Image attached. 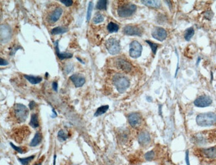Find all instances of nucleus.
<instances>
[{"instance_id":"obj_38","label":"nucleus","mask_w":216,"mask_h":165,"mask_svg":"<svg viewBox=\"0 0 216 165\" xmlns=\"http://www.w3.org/2000/svg\"><path fill=\"white\" fill-rule=\"evenodd\" d=\"M35 105H36V103H35V102L33 101H31V102H29V107L30 110H33V108L35 107Z\"/></svg>"},{"instance_id":"obj_24","label":"nucleus","mask_w":216,"mask_h":165,"mask_svg":"<svg viewBox=\"0 0 216 165\" xmlns=\"http://www.w3.org/2000/svg\"><path fill=\"white\" fill-rule=\"evenodd\" d=\"M194 35V29L193 27H190L186 30L184 33V39L186 41H189L192 38V37Z\"/></svg>"},{"instance_id":"obj_43","label":"nucleus","mask_w":216,"mask_h":165,"mask_svg":"<svg viewBox=\"0 0 216 165\" xmlns=\"http://www.w3.org/2000/svg\"><path fill=\"white\" fill-rule=\"evenodd\" d=\"M200 60H201V58H200V57H199V58H198V60H197V63H196L197 65H198V63H200Z\"/></svg>"},{"instance_id":"obj_2","label":"nucleus","mask_w":216,"mask_h":165,"mask_svg":"<svg viewBox=\"0 0 216 165\" xmlns=\"http://www.w3.org/2000/svg\"><path fill=\"white\" fill-rule=\"evenodd\" d=\"M13 112L15 119L19 123H24L28 117V108L22 104H15L14 106Z\"/></svg>"},{"instance_id":"obj_33","label":"nucleus","mask_w":216,"mask_h":165,"mask_svg":"<svg viewBox=\"0 0 216 165\" xmlns=\"http://www.w3.org/2000/svg\"><path fill=\"white\" fill-rule=\"evenodd\" d=\"M10 145L11 146V147L13 148L15 151H16L17 152H19V153L22 154V153H24V152H26V151H25V150H24V148L17 147V146L14 145L12 142H10Z\"/></svg>"},{"instance_id":"obj_31","label":"nucleus","mask_w":216,"mask_h":165,"mask_svg":"<svg viewBox=\"0 0 216 165\" xmlns=\"http://www.w3.org/2000/svg\"><path fill=\"white\" fill-rule=\"evenodd\" d=\"M146 42L150 45V48H151V49H152V51L153 52V53L155 55L156 53L157 49H158V44H157V43H153L150 41H148V40H146Z\"/></svg>"},{"instance_id":"obj_19","label":"nucleus","mask_w":216,"mask_h":165,"mask_svg":"<svg viewBox=\"0 0 216 165\" xmlns=\"http://www.w3.org/2000/svg\"><path fill=\"white\" fill-rule=\"evenodd\" d=\"M24 77L30 83L33 84V85L38 84L40 82H41L42 81V78L40 77H35L33 75H25Z\"/></svg>"},{"instance_id":"obj_40","label":"nucleus","mask_w":216,"mask_h":165,"mask_svg":"<svg viewBox=\"0 0 216 165\" xmlns=\"http://www.w3.org/2000/svg\"><path fill=\"white\" fill-rule=\"evenodd\" d=\"M0 61H1V62H0V63H1L2 66H3V65H8V62L7 61H6L5 60H4V59L1 58V60H0Z\"/></svg>"},{"instance_id":"obj_4","label":"nucleus","mask_w":216,"mask_h":165,"mask_svg":"<svg viewBox=\"0 0 216 165\" xmlns=\"http://www.w3.org/2000/svg\"><path fill=\"white\" fill-rule=\"evenodd\" d=\"M136 5L131 3H125L118 6V15L121 17H130L136 10Z\"/></svg>"},{"instance_id":"obj_29","label":"nucleus","mask_w":216,"mask_h":165,"mask_svg":"<svg viewBox=\"0 0 216 165\" xmlns=\"http://www.w3.org/2000/svg\"><path fill=\"white\" fill-rule=\"evenodd\" d=\"M106 5H107V1L106 0H100L98 1L97 4V9H100V10H103V9H106Z\"/></svg>"},{"instance_id":"obj_20","label":"nucleus","mask_w":216,"mask_h":165,"mask_svg":"<svg viewBox=\"0 0 216 165\" xmlns=\"http://www.w3.org/2000/svg\"><path fill=\"white\" fill-rule=\"evenodd\" d=\"M41 135L40 134V133L37 132L33 139H32V142H30L31 147H36V146L39 145V143L41 141Z\"/></svg>"},{"instance_id":"obj_23","label":"nucleus","mask_w":216,"mask_h":165,"mask_svg":"<svg viewBox=\"0 0 216 165\" xmlns=\"http://www.w3.org/2000/svg\"><path fill=\"white\" fill-rule=\"evenodd\" d=\"M68 29L66 27H57L53 28V29L51 30V33L53 35H59V34H63L67 32Z\"/></svg>"},{"instance_id":"obj_6","label":"nucleus","mask_w":216,"mask_h":165,"mask_svg":"<svg viewBox=\"0 0 216 165\" xmlns=\"http://www.w3.org/2000/svg\"><path fill=\"white\" fill-rule=\"evenodd\" d=\"M142 51V46L137 41H132L130 44L129 54L132 58L136 59L140 57Z\"/></svg>"},{"instance_id":"obj_28","label":"nucleus","mask_w":216,"mask_h":165,"mask_svg":"<svg viewBox=\"0 0 216 165\" xmlns=\"http://www.w3.org/2000/svg\"><path fill=\"white\" fill-rule=\"evenodd\" d=\"M57 137H58V139L60 141L62 142V141H66V140L68 139V135L64 132L63 130H60L58 132Z\"/></svg>"},{"instance_id":"obj_1","label":"nucleus","mask_w":216,"mask_h":165,"mask_svg":"<svg viewBox=\"0 0 216 165\" xmlns=\"http://www.w3.org/2000/svg\"><path fill=\"white\" fill-rule=\"evenodd\" d=\"M196 120L197 125L200 127H211L216 124V114L212 112L200 113Z\"/></svg>"},{"instance_id":"obj_5","label":"nucleus","mask_w":216,"mask_h":165,"mask_svg":"<svg viewBox=\"0 0 216 165\" xmlns=\"http://www.w3.org/2000/svg\"><path fill=\"white\" fill-rule=\"evenodd\" d=\"M106 48L111 55H116L120 51V45L118 40L115 38H110L105 43Z\"/></svg>"},{"instance_id":"obj_3","label":"nucleus","mask_w":216,"mask_h":165,"mask_svg":"<svg viewBox=\"0 0 216 165\" xmlns=\"http://www.w3.org/2000/svg\"><path fill=\"white\" fill-rule=\"evenodd\" d=\"M113 83L117 91L119 93H124L130 86V81L127 77L120 74H116L113 77Z\"/></svg>"},{"instance_id":"obj_15","label":"nucleus","mask_w":216,"mask_h":165,"mask_svg":"<svg viewBox=\"0 0 216 165\" xmlns=\"http://www.w3.org/2000/svg\"><path fill=\"white\" fill-rule=\"evenodd\" d=\"M150 134L147 132L141 133L138 137V141L139 144L142 146H146L150 142Z\"/></svg>"},{"instance_id":"obj_18","label":"nucleus","mask_w":216,"mask_h":165,"mask_svg":"<svg viewBox=\"0 0 216 165\" xmlns=\"http://www.w3.org/2000/svg\"><path fill=\"white\" fill-rule=\"evenodd\" d=\"M141 3L148 7L153 8H160L161 7V2L158 0H144L141 1Z\"/></svg>"},{"instance_id":"obj_21","label":"nucleus","mask_w":216,"mask_h":165,"mask_svg":"<svg viewBox=\"0 0 216 165\" xmlns=\"http://www.w3.org/2000/svg\"><path fill=\"white\" fill-rule=\"evenodd\" d=\"M29 124L33 127V128H34V129L38 128V127L39 126L38 115H37V114H33V115H32V117H31V121H30V123H29Z\"/></svg>"},{"instance_id":"obj_41","label":"nucleus","mask_w":216,"mask_h":165,"mask_svg":"<svg viewBox=\"0 0 216 165\" xmlns=\"http://www.w3.org/2000/svg\"><path fill=\"white\" fill-rule=\"evenodd\" d=\"M76 60H79L80 62H81V63H83V64H84L85 63V62L84 61H82L81 60V59H80V58H79V57H76Z\"/></svg>"},{"instance_id":"obj_14","label":"nucleus","mask_w":216,"mask_h":165,"mask_svg":"<svg viewBox=\"0 0 216 165\" xmlns=\"http://www.w3.org/2000/svg\"><path fill=\"white\" fill-rule=\"evenodd\" d=\"M76 87H81L85 83V78L80 74H74L69 77Z\"/></svg>"},{"instance_id":"obj_11","label":"nucleus","mask_w":216,"mask_h":165,"mask_svg":"<svg viewBox=\"0 0 216 165\" xmlns=\"http://www.w3.org/2000/svg\"><path fill=\"white\" fill-rule=\"evenodd\" d=\"M128 121L132 127H137L142 123V117L138 113H132L128 115Z\"/></svg>"},{"instance_id":"obj_36","label":"nucleus","mask_w":216,"mask_h":165,"mask_svg":"<svg viewBox=\"0 0 216 165\" xmlns=\"http://www.w3.org/2000/svg\"><path fill=\"white\" fill-rule=\"evenodd\" d=\"M185 160L187 165H190V158H189V151L187 150L186 151V155H185Z\"/></svg>"},{"instance_id":"obj_25","label":"nucleus","mask_w":216,"mask_h":165,"mask_svg":"<svg viewBox=\"0 0 216 165\" xmlns=\"http://www.w3.org/2000/svg\"><path fill=\"white\" fill-rule=\"evenodd\" d=\"M119 26L115 23L110 22L107 26V30L109 31V33H116L118 31Z\"/></svg>"},{"instance_id":"obj_17","label":"nucleus","mask_w":216,"mask_h":165,"mask_svg":"<svg viewBox=\"0 0 216 165\" xmlns=\"http://www.w3.org/2000/svg\"><path fill=\"white\" fill-rule=\"evenodd\" d=\"M63 13V9L61 8H57L52 13L49 15V20L51 23H55L60 18Z\"/></svg>"},{"instance_id":"obj_42","label":"nucleus","mask_w":216,"mask_h":165,"mask_svg":"<svg viewBox=\"0 0 216 165\" xmlns=\"http://www.w3.org/2000/svg\"><path fill=\"white\" fill-rule=\"evenodd\" d=\"M55 162H56V155L54 156V159H53V165H55Z\"/></svg>"},{"instance_id":"obj_30","label":"nucleus","mask_w":216,"mask_h":165,"mask_svg":"<svg viewBox=\"0 0 216 165\" xmlns=\"http://www.w3.org/2000/svg\"><path fill=\"white\" fill-rule=\"evenodd\" d=\"M92 9H93V3L92 2H90L88 3V9H87V15H86V21H89L91 20Z\"/></svg>"},{"instance_id":"obj_35","label":"nucleus","mask_w":216,"mask_h":165,"mask_svg":"<svg viewBox=\"0 0 216 165\" xmlns=\"http://www.w3.org/2000/svg\"><path fill=\"white\" fill-rule=\"evenodd\" d=\"M213 15H214L213 12L211 10H208V11H207L205 13L204 16L207 19V20H211V19L213 17Z\"/></svg>"},{"instance_id":"obj_37","label":"nucleus","mask_w":216,"mask_h":165,"mask_svg":"<svg viewBox=\"0 0 216 165\" xmlns=\"http://www.w3.org/2000/svg\"><path fill=\"white\" fill-rule=\"evenodd\" d=\"M61 2L62 3V4H64L66 6H68V7H69V6L72 5V4H73V1H71V0H65V1H61Z\"/></svg>"},{"instance_id":"obj_26","label":"nucleus","mask_w":216,"mask_h":165,"mask_svg":"<svg viewBox=\"0 0 216 165\" xmlns=\"http://www.w3.org/2000/svg\"><path fill=\"white\" fill-rule=\"evenodd\" d=\"M34 158H35V156L33 155V156H30V157L23 158H18V160H19L21 164H22V165H28L30 162L34 159Z\"/></svg>"},{"instance_id":"obj_22","label":"nucleus","mask_w":216,"mask_h":165,"mask_svg":"<svg viewBox=\"0 0 216 165\" xmlns=\"http://www.w3.org/2000/svg\"><path fill=\"white\" fill-rule=\"evenodd\" d=\"M109 105H103L101 106V107H98L94 115V117H98L100 116V115L104 114L108 110H109Z\"/></svg>"},{"instance_id":"obj_34","label":"nucleus","mask_w":216,"mask_h":165,"mask_svg":"<svg viewBox=\"0 0 216 165\" xmlns=\"http://www.w3.org/2000/svg\"><path fill=\"white\" fill-rule=\"evenodd\" d=\"M73 69V66L71 64L67 65L64 68V71L66 74H69Z\"/></svg>"},{"instance_id":"obj_8","label":"nucleus","mask_w":216,"mask_h":165,"mask_svg":"<svg viewBox=\"0 0 216 165\" xmlns=\"http://www.w3.org/2000/svg\"><path fill=\"white\" fill-rule=\"evenodd\" d=\"M152 36L154 39L160 41H163L168 36L167 32L162 27H156L154 28L152 32Z\"/></svg>"},{"instance_id":"obj_7","label":"nucleus","mask_w":216,"mask_h":165,"mask_svg":"<svg viewBox=\"0 0 216 165\" xmlns=\"http://www.w3.org/2000/svg\"><path fill=\"white\" fill-rule=\"evenodd\" d=\"M212 99L209 96L201 95L197 97L194 102V105L199 108H204L209 107L212 103Z\"/></svg>"},{"instance_id":"obj_27","label":"nucleus","mask_w":216,"mask_h":165,"mask_svg":"<svg viewBox=\"0 0 216 165\" xmlns=\"http://www.w3.org/2000/svg\"><path fill=\"white\" fill-rule=\"evenodd\" d=\"M104 20V18L103 15L101 14L98 13L96 14V15H95L94 17L93 18V20H92V22H93L94 24H98L103 22Z\"/></svg>"},{"instance_id":"obj_44","label":"nucleus","mask_w":216,"mask_h":165,"mask_svg":"<svg viewBox=\"0 0 216 165\" xmlns=\"http://www.w3.org/2000/svg\"><path fill=\"white\" fill-rule=\"evenodd\" d=\"M34 165H41V163H38V164H35Z\"/></svg>"},{"instance_id":"obj_10","label":"nucleus","mask_w":216,"mask_h":165,"mask_svg":"<svg viewBox=\"0 0 216 165\" xmlns=\"http://www.w3.org/2000/svg\"><path fill=\"white\" fill-rule=\"evenodd\" d=\"M123 33L127 35H137L141 36L142 32L140 27L136 26H126L123 29Z\"/></svg>"},{"instance_id":"obj_16","label":"nucleus","mask_w":216,"mask_h":165,"mask_svg":"<svg viewBox=\"0 0 216 165\" xmlns=\"http://www.w3.org/2000/svg\"><path fill=\"white\" fill-rule=\"evenodd\" d=\"M55 51H56V54L57 55L58 58L60 60H63L64 59H69L73 57V54L70 53L60 52L59 47H58V40H57V41H55Z\"/></svg>"},{"instance_id":"obj_39","label":"nucleus","mask_w":216,"mask_h":165,"mask_svg":"<svg viewBox=\"0 0 216 165\" xmlns=\"http://www.w3.org/2000/svg\"><path fill=\"white\" fill-rule=\"evenodd\" d=\"M52 87H53V89H54L55 91H57L58 90V85H57V82H53V83H52Z\"/></svg>"},{"instance_id":"obj_32","label":"nucleus","mask_w":216,"mask_h":165,"mask_svg":"<svg viewBox=\"0 0 216 165\" xmlns=\"http://www.w3.org/2000/svg\"><path fill=\"white\" fill-rule=\"evenodd\" d=\"M144 157H145V159L146 160L151 161L154 159V157H155V153H154V151H150L146 152V153L145 154Z\"/></svg>"},{"instance_id":"obj_13","label":"nucleus","mask_w":216,"mask_h":165,"mask_svg":"<svg viewBox=\"0 0 216 165\" xmlns=\"http://www.w3.org/2000/svg\"><path fill=\"white\" fill-rule=\"evenodd\" d=\"M11 32L10 28L5 25L1 26V42L6 43L10 39Z\"/></svg>"},{"instance_id":"obj_12","label":"nucleus","mask_w":216,"mask_h":165,"mask_svg":"<svg viewBox=\"0 0 216 165\" xmlns=\"http://www.w3.org/2000/svg\"><path fill=\"white\" fill-rule=\"evenodd\" d=\"M116 65L120 70L124 72L128 73L132 70V65L130 63L123 59H118L116 61Z\"/></svg>"},{"instance_id":"obj_9","label":"nucleus","mask_w":216,"mask_h":165,"mask_svg":"<svg viewBox=\"0 0 216 165\" xmlns=\"http://www.w3.org/2000/svg\"><path fill=\"white\" fill-rule=\"evenodd\" d=\"M199 154L206 159L213 160L216 158V146L208 148H202Z\"/></svg>"}]
</instances>
